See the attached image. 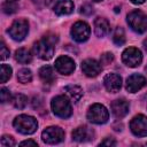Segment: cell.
<instances>
[{
    "mask_svg": "<svg viewBox=\"0 0 147 147\" xmlns=\"http://www.w3.org/2000/svg\"><path fill=\"white\" fill-rule=\"evenodd\" d=\"M14 127L22 134H32L38 127L37 119L29 115H20L13 122Z\"/></svg>",
    "mask_w": 147,
    "mask_h": 147,
    "instance_id": "6da1fadb",
    "label": "cell"
},
{
    "mask_svg": "<svg viewBox=\"0 0 147 147\" xmlns=\"http://www.w3.org/2000/svg\"><path fill=\"white\" fill-rule=\"evenodd\" d=\"M54 42H56L55 39H52L49 37H44L42 39L38 40L33 45V52L34 54L41 59V60H49L52 59L54 54Z\"/></svg>",
    "mask_w": 147,
    "mask_h": 147,
    "instance_id": "7a4b0ae2",
    "label": "cell"
},
{
    "mask_svg": "<svg viewBox=\"0 0 147 147\" xmlns=\"http://www.w3.org/2000/svg\"><path fill=\"white\" fill-rule=\"evenodd\" d=\"M51 107H52L53 113L61 118H68L72 114L71 105L69 100L63 95H57L53 98L51 102Z\"/></svg>",
    "mask_w": 147,
    "mask_h": 147,
    "instance_id": "3957f363",
    "label": "cell"
},
{
    "mask_svg": "<svg viewBox=\"0 0 147 147\" xmlns=\"http://www.w3.org/2000/svg\"><path fill=\"white\" fill-rule=\"evenodd\" d=\"M127 23L133 31L144 33L147 30V15L141 10H133L127 15Z\"/></svg>",
    "mask_w": 147,
    "mask_h": 147,
    "instance_id": "277c9868",
    "label": "cell"
},
{
    "mask_svg": "<svg viewBox=\"0 0 147 147\" xmlns=\"http://www.w3.org/2000/svg\"><path fill=\"white\" fill-rule=\"evenodd\" d=\"M87 118L94 124H103L109 118V113L107 108L100 103H94L90 107L87 111Z\"/></svg>",
    "mask_w": 147,
    "mask_h": 147,
    "instance_id": "5b68a950",
    "label": "cell"
},
{
    "mask_svg": "<svg viewBox=\"0 0 147 147\" xmlns=\"http://www.w3.org/2000/svg\"><path fill=\"white\" fill-rule=\"evenodd\" d=\"M28 31H29V23L24 18L14 21L13 24L10 25V28L8 29L9 36L16 41L23 40L25 38V36L28 34Z\"/></svg>",
    "mask_w": 147,
    "mask_h": 147,
    "instance_id": "8992f818",
    "label": "cell"
},
{
    "mask_svg": "<svg viewBox=\"0 0 147 147\" xmlns=\"http://www.w3.org/2000/svg\"><path fill=\"white\" fill-rule=\"evenodd\" d=\"M41 139L44 142L49 144V145L59 144L64 139V131L60 126L46 127L41 133Z\"/></svg>",
    "mask_w": 147,
    "mask_h": 147,
    "instance_id": "52a82bcc",
    "label": "cell"
},
{
    "mask_svg": "<svg viewBox=\"0 0 147 147\" xmlns=\"http://www.w3.org/2000/svg\"><path fill=\"white\" fill-rule=\"evenodd\" d=\"M122 61L131 68L138 67L141 61H142V54L141 52L136 48V47H129L126 49H124V52L122 53Z\"/></svg>",
    "mask_w": 147,
    "mask_h": 147,
    "instance_id": "ba28073f",
    "label": "cell"
},
{
    "mask_svg": "<svg viewBox=\"0 0 147 147\" xmlns=\"http://www.w3.org/2000/svg\"><path fill=\"white\" fill-rule=\"evenodd\" d=\"M90 33H91V29L88 24L82 21L76 22L71 28V36L78 42H83L87 40L90 37Z\"/></svg>",
    "mask_w": 147,
    "mask_h": 147,
    "instance_id": "9c48e42d",
    "label": "cell"
},
{
    "mask_svg": "<svg viewBox=\"0 0 147 147\" xmlns=\"http://www.w3.org/2000/svg\"><path fill=\"white\" fill-rule=\"evenodd\" d=\"M130 129L134 136L146 137L147 136V117L145 115L134 116L130 123Z\"/></svg>",
    "mask_w": 147,
    "mask_h": 147,
    "instance_id": "30bf717a",
    "label": "cell"
},
{
    "mask_svg": "<svg viewBox=\"0 0 147 147\" xmlns=\"http://www.w3.org/2000/svg\"><path fill=\"white\" fill-rule=\"evenodd\" d=\"M55 69H56V71L59 74L70 75L75 70V62L69 56H65V55L59 56L55 60Z\"/></svg>",
    "mask_w": 147,
    "mask_h": 147,
    "instance_id": "8fae6325",
    "label": "cell"
},
{
    "mask_svg": "<svg viewBox=\"0 0 147 147\" xmlns=\"http://www.w3.org/2000/svg\"><path fill=\"white\" fill-rule=\"evenodd\" d=\"M82 70L87 77H96L101 72L102 65L93 59H86L82 62Z\"/></svg>",
    "mask_w": 147,
    "mask_h": 147,
    "instance_id": "7c38bea8",
    "label": "cell"
},
{
    "mask_svg": "<svg viewBox=\"0 0 147 147\" xmlns=\"http://www.w3.org/2000/svg\"><path fill=\"white\" fill-rule=\"evenodd\" d=\"M147 84L146 78L142 75L133 74L126 79V90L130 93H136Z\"/></svg>",
    "mask_w": 147,
    "mask_h": 147,
    "instance_id": "4fadbf2b",
    "label": "cell"
},
{
    "mask_svg": "<svg viewBox=\"0 0 147 147\" xmlns=\"http://www.w3.org/2000/svg\"><path fill=\"white\" fill-rule=\"evenodd\" d=\"M103 84H105V87L107 88V91H109L111 93H116L122 87V78L119 75L110 72L105 76Z\"/></svg>",
    "mask_w": 147,
    "mask_h": 147,
    "instance_id": "5bb4252c",
    "label": "cell"
},
{
    "mask_svg": "<svg viewBox=\"0 0 147 147\" xmlns=\"http://www.w3.org/2000/svg\"><path fill=\"white\" fill-rule=\"evenodd\" d=\"M94 137V132L92 129L87 126H79L72 131V139L77 142H86L92 140Z\"/></svg>",
    "mask_w": 147,
    "mask_h": 147,
    "instance_id": "9a60e30c",
    "label": "cell"
},
{
    "mask_svg": "<svg viewBox=\"0 0 147 147\" xmlns=\"http://www.w3.org/2000/svg\"><path fill=\"white\" fill-rule=\"evenodd\" d=\"M110 108L116 118H123L129 113V102L124 99H117L113 101Z\"/></svg>",
    "mask_w": 147,
    "mask_h": 147,
    "instance_id": "2e32d148",
    "label": "cell"
},
{
    "mask_svg": "<svg viewBox=\"0 0 147 147\" xmlns=\"http://www.w3.org/2000/svg\"><path fill=\"white\" fill-rule=\"evenodd\" d=\"M74 10V2L71 0H57L54 5V11L57 15H68Z\"/></svg>",
    "mask_w": 147,
    "mask_h": 147,
    "instance_id": "e0dca14e",
    "label": "cell"
},
{
    "mask_svg": "<svg viewBox=\"0 0 147 147\" xmlns=\"http://www.w3.org/2000/svg\"><path fill=\"white\" fill-rule=\"evenodd\" d=\"M109 22L103 17H98L94 21V32L98 37H105L109 32Z\"/></svg>",
    "mask_w": 147,
    "mask_h": 147,
    "instance_id": "ac0fdd59",
    "label": "cell"
},
{
    "mask_svg": "<svg viewBox=\"0 0 147 147\" xmlns=\"http://www.w3.org/2000/svg\"><path fill=\"white\" fill-rule=\"evenodd\" d=\"M39 77L46 84H52L55 80L54 71H53L52 67H49V65H44V67L40 68V70H39Z\"/></svg>",
    "mask_w": 147,
    "mask_h": 147,
    "instance_id": "d6986e66",
    "label": "cell"
},
{
    "mask_svg": "<svg viewBox=\"0 0 147 147\" xmlns=\"http://www.w3.org/2000/svg\"><path fill=\"white\" fill-rule=\"evenodd\" d=\"M64 92L74 102H77L83 96V90H82V87H79L77 85H68V86H65L64 87Z\"/></svg>",
    "mask_w": 147,
    "mask_h": 147,
    "instance_id": "ffe728a7",
    "label": "cell"
},
{
    "mask_svg": "<svg viewBox=\"0 0 147 147\" xmlns=\"http://www.w3.org/2000/svg\"><path fill=\"white\" fill-rule=\"evenodd\" d=\"M15 60L20 63H30L32 60V55L29 49L26 48H18L15 52Z\"/></svg>",
    "mask_w": 147,
    "mask_h": 147,
    "instance_id": "44dd1931",
    "label": "cell"
},
{
    "mask_svg": "<svg viewBox=\"0 0 147 147\" xmlns=\"http://www.w3.org/2000/svg\"><path fill=\"white\" fill-rule=\"evenodd\" d=\"M11 102H13V105H14L15 108L23 109L26 106V103H28V98L24 94H22V93H17V94H15L13 96Z\"/></svg>",
    "mask_w": 147,
    "mask_h": 147,
    "instance_id": "7402d4cb",
    "label": "cell"
},
{
    "mask_svg": "<svg viewBox=\"0 0 147 147\" xmlns=\"http://www.w3.org/2000/svg\"><path fill=\"white\" fill-rule=\"evenodd\" d=\"M17 79L20 83L22 84H26V83H30L32 80V72L30 69L28 68H23L21 69L18 72H17Z\"/></svg>",
    "mask_w": 147,
    "mask_h": 147,
    "instance_id": "603a6c76",
    "label": "cell"
},
{
    "mask_svg": "<svg viewBox=\"0 0 147 147\" xmlns=\"http://www.w3.org/2000/svg\"><path fill=\"white\" fill-rule=\"evenodd\" d=\"M113 40L117 46H121L125 42V33H124V30L121 26H117L115 29L114 34H113Z\"/></svg>",
    "mask_w": 147,
    "mask_h": 147,
    "instance_id": "cb8c5ba5",
    "label": "cell"
},
{
    "mask_svg": "<svg viewBox=\"0 0 147 147\" xmlns=\"http://www.w3.org/2000/svg\"><path fill=\"white\" fill-rule=\"evenodd\" d=\"M11 77V68L7 64H1V70H0V82L3 84L6 83L9 78Z\"/></svg>",
    "mask_w": 147,
    "mask_h": 147,
    "instance_id": "d4e9b609",
    "label": "cell"
},
{
    "mask_svg": "<svg viewBox=\"0 0 147 147\" xmlns=\"http://www.w3.org/2000/svg\"><path fill=\"white\" fill-rule=\"evenodd\" d=\"M17 8H18L17 5L14 3V2H11V1H7L6 3L2 5V10L6 14H14L17 10Z\"/></svg>",
    "mask_w": 147,
    "mask_h": 147,
    "instance_id": "484cf974",
    "label": "cell"
},
{
    "mask_svg": "<svg viewBox=\"0 0 147 147\" xmlns=\"http://www.w3.org/2000/svg\"><path fill=\"white\" fill-rule=\"evenodd\" d=\"M114 61V55L111 53H103L100 56V63L101 65H108Z\"/></svg>",
    "mask_w": 147,
    "mask_h": 147,
    "instance_id": "4316f807",
    "label": "cell"
},
{
    "mask_svg": "<svg viewBox=\"0 0 147 147\" xmlns=\"http://www.w3.org/2000/svg\"><path fill=\"white\" fill-rule=\"evenodd\" d=\"M0 99H1V102H7L9 100H11V94H10V91L6 87H2L1 91H0Z\"/></svg>",
    "mask_w": 147,
    "mask_h": 147,
    "instance_id": "83f0119b",
    "label": "cell"
},
{
    "mask_svg": "<svg viewBox=\"0 0 147 147\" xmlns=\"http://www.w3.org/2000/svg\"><path fill=\"white\" fill-rule=\"evenodd\" d=\"M0 142H1V146H3V147L15 146V140H14V138L10 137V136H2Z\"/></svg>",
    "mask_w": 147,
    "mask_h": 147,
    "instance_id": "f1b7e54d",
    "label": "cell"
},
{
    "mask_svg": "<svg viewBox=\"0 0 147 147\" xmlns=\"http://www.w3.org/2000/svg\"><path fill=\"white\" fill-rule=\"evenodd\" d=\"M8 56H9V49L6 47V45L3 42H1V45H0V59L6 60Z\"/></svg>",
    "mask_w": 147,
    "mask_h": 147,
    "instance_id": "f546056e",
    "label": "cell"
},
{
    "mask_svg": "<svg viewBox=\"0 0 147 147\" xmlns=\"http://www.w3.org/2000/svg\"><path fill=\"white\" fill-rule=\"evenodd\" d=\"M80 13L84 15H91L93 13V8L90 5H83L80 7Z\"/></svg>",
    "mask_w": 147,
    "mask_h": 147,
    "instance_id": "4dcf8cb0",
    "label": "cell"
},
{
    "mask_svg": "<svg viewBox=\"0 0 147 147\" xmlns=\"http://www.w3.org/2000/svg\"><path fill=\"white\" fill-rule=\"evenodd\" d=\"M100 145H106V146H115L116 145V141L113 139V138H106L105 140H102L100 142Z\"/></svg>",
    "mask_w": 147,
    "mask_h": 147,
    "instance_id": "1f68e13d",
    "label": "cell"
},
{
    "mask_svg": "<svg viewBox=\"0 0 147 147\" xmlns=\"http://www.w3.org/2000/svg\"><path fill=\"white\" fill-rule=\"evenodd\" d=\"M20 145L21 146H37V142L33 140H25V141H22Z\"/></svg>",
    "mask_w": 147,
    "mask_h": 147,
    "instance_id": "d6a6232c",
    "label": "cell"
},
{
    "mask_svg": "<svg viewBox=\"0 0 147 147\" xmlns=\"http://www.w3.org/2000/svg\"><path fill=\"white\" fill-rule=\"evenodd\" d=\"M146 0H131V2H133V3H136V5H141V3H144Z\"/></svg>",
    "mask_w": 147,
    "mask_h": 147,
    "instance_id": "836d02e7",
    "label": "cell"
},
{
    "mask_svg": "<svg viewBox=\"0 0 147 147\" xmlns=\"http://www.w3.org/2000/svg\"><path fill=\"white\" fill-rule=\"evenodd\" d=\"M144 47H145V49L147 51V38L144 40Z\"/></svg>",
    "mask_w": 147,
    "mask_h": 147,
    "instance_id": "e575fe53",
    "label": "cell"
},
{
    "mask_svg": "<svg viewBox=\"0 0 147 147\" xmlns=\"http://www.w3.org/2000/svg\"><path fill=\"white\" fill-rule=\"evenodd\" d=\"M7 1H11V2H15V1H17V0H7Z\"/></svg>",
    "mask_w": 147,
    "mask_h": 147,
    "instance_id": "d590c367",
    "label": "cell"
},
{
    "mask_svg": "<svg viewBox=\"0 0 147 147\" xmlns=\"http://www.w3.org/2000/svg\"><path fill=\"white\" fill-rule=\"evenodd\" d=\"M92 1H94V2H98V1H101V0H92Z\"/></svg>",
    "mask_w": 147,
    "mask_h": 147,
    "instance_id": "8d00e7d4",
    "label": "cell"
},
{
    "mask_svg": "<svg viewBox=\"0 0 147 147\" xmlns=\"http://www.w3.org/2000/svg\"><path fill=\"white\" fill-rule=\"evenodd\" d=\"M146 145H147V142H146Z\"/></svg>",
    "mask_w": 147,
    "mask_h": 147,
    "instance_id": "74e56055",
    "label": "cell"
}]
</instances>
